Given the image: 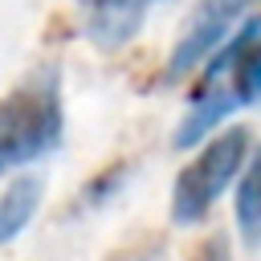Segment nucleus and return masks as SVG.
Masks as SVG:
<instances>
[{
  "instance_id": "nucleus-1",
  "label": "nucleus",
  "mask_w": 261,
  "mask_h": 261,
  "mask_svg": "<svg viewBox=\"0 0 261 261\" xmlns=\"http://www.w3.org/2000/svg\"><path fill=\"white\" fill-rule=\"evenodd\" d=\"M200 65L204 69L188 90L184 118L171 135L175 151L204 143L228 114L261 102V12L228 33V41H220Z\"/></svg>"
},
{
  "instance_id": "nucleus-2",
  "label": "nucleus",
  "mask_w": 261,
  "mask_h": 261,
  "mask_svg": "<svg viewBox=\"0 0 261 261\" xmlns=\"http://www.w3.org/2000/svg\"><path fill=\"white\" fill-rule=\"evenodd\" d=\"M65 143L61 69L33 65L0 98V175L24 171Z\"/></svg>"
},
{
  "instance_id": "nucleus-3",
  "label": "nucleus",
  "mask_w": 261,
  "mask_h": 261,
  "mask_svg": "<svg viewBox=\"0 0 261 261\" xmlns=\"http://www.w3.org/2000/svg\"><path fill=\"white\" fill-rule=\"evenodd\" d=\"M249 147H253V139L245 126L208 135L204 147L192 155V163L179 167V175L171 184V208H167L171 224H200L212 212V204L224 196V188L237 179V171L245 167Z\"/></svg>"
},
{
  "instance_id": "nucleus-4",
  "label": "nucleus",
  "mask_w": 261,
  "mask_h": 261,
  "mask_svg": "<svg viewBox=\"0 0 261 261\" xmlns=\"http://www.w3.org/2000/svg\"><path fill=\"white\" fill-rule=\"evenodd\" d=\"M261 0H196V8L188 12L184 29H179V41L171 45L167 53V65H163V82H179L184 73H192L228 33L232 24Z\"/></svg>"
},
{
  "instance_id": "nucleus-5",
  "label": "nucleus",
  "mask_w": 261,
  "mask_h": 261,
  "mask_svg": "<svg viewBox=\"0 0 261 261\" xmlns=\"http://www.w3.org/2000/svg\"><path fill=\"white\" fill-rule=\"evenodd\" d=\"M73 4H77L86 41L98 53H118L139 37L147 12L163 0H73Z\"/></svg>"
},
{
  "instance_id": "nucleus-6",
  "label": "nucleus",
  "mask_w": 261,
  "mask_h": 261,
  "mask_svg": "<svg viewBox=\"0 0 261 261\" xmlns=\"http://www.w3.org/2000/svg\"><path fill=\"white\" fill-rule=\"evenodd\" d=\"M45 196V179L33 171H16L8 179V188L0 192V245H12L37 216Z\"/></svg>"
},
{
  "instance_id": "nucleus-7",
  "label": "nucleus",
  "mask_w": 261,
  "mask_h": 261,
  "mask_svg": "<svg viewBox=\"0 0 261 261\" xmlns=\"http://www.w3.org/2000/svg\"><path fill=\"white\" fill-rule=\"evenodd\" d=\"M237 228L245 245H261V147L253 151L241 184H237Z\"/></svg>"
},
{
  "instance_id": "nucleus-8",
  "label": "nucleus",
  "mask_w": 261,
  "mask_h": 261,
  "mask_svg": "<svg viewBox=\"0 0 261 261\" xmlns=\"http://www.w3.org/2000/svg\"><path fill=\"white\" fill-rule=\"evenodd\" d=\"M106 261H167V245L159 237H139V241L114 249Z\"/></svg>"
},
{
  "instance_id": "nucleus-9",
  "label": "nucleus",
  "mask_w": 261,
  "mask_h": 261,
  "mask_svg": "<svg viewBox=\"0 0 261 261\" xmlns=\"http://www.w3.org/2000/svg\"><path fill=\"white\" fill-rule=\"evenodd\" d=\"M200 261H228V253H224V241H220V237L204 241V249H200Z\"/></svg>"
}]
</instances>
